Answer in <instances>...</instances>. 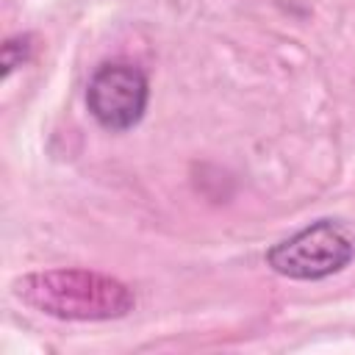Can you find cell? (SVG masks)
Listing matches in <instances>:
<instances>
[{
    "mask_svg": "<svg viewBox=\"0 0 355 355\" xmlns=\"http://www.w3.org/2000/svg\"><path fill=\"white\" fill-rule=\"evenodd\" d=\"M14 297L31 311L61 322H111L136 308L133 291L94 269H44L11 283Z\"/></svg>",
    "mask_w": 355,
    "mask_h": 355,
    "instance_id": "1",
    "label": "cell"
},
{
    "mask_svg": "<svg viewBox=\"0 0 355 355\" xmlns=\"http://www.w3.org/2000/svg\"><path fill=\"white\" fill-rule=\"evenodd\" d=\"M352 258L355 236L338 219H316L266 252L272 272L288 280H324L347 269Z\"/></svg>",
    "mask_w": 355,
    "mask_h": 355,
    "instance_id": "2",
    "label": "cell"
},
{
    "mask_svg": "<svg viewBox=\"0 0 355 355\" xmlns=\"http://www.w3.org/2000/svg\"><path fill=\"white\" fill-rule=\"evenodd\" d=\"M147 100H150L147 75L128 61L103 64L86 86L89 114L100 128L111 133H122L139 125L147 111Z\"/></svg>",
    "mask_w": 355,
    "mask_h": 355,
    "instance_id": "3",
    "label": "cell"
},
{
    "mask_svg": "<svg viewBox=\"0 0 355 355\" xmlns=\"http://www.w3.org/2000/svg\"><path fill=\"white\" fill-rule=\"evenodd\" d=\"M31 50H33L31 36H11V39H6V44H3V78H8L11 69L22 67L31 58Z\"/></svg>",
    "mask_w": 355,
    "mask_h": 355,
    "instance_id": "4",
    "label": "cell"
}]
</instances>
